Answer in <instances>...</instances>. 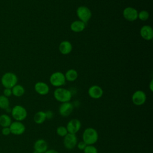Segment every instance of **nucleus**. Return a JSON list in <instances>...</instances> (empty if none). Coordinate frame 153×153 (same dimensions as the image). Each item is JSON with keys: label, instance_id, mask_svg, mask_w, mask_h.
Segmentation results:
<instances>
[{"label": "nucleus", "instance_id": "obj_1", "mask_svg": "<svg viewBox=\"0 0 153 153\" xmlns=\"http://www.w3.org/2000/svg\"><path fill=\"white\" fill-rule=\"evenodd\" d=\"M82 138L87 145H94L98 140L99 134L94 128L87 127L84 130Z\"/></svg>", "mask_w": 153, "mask_h": 153}, {"label": "nucleus", "instance_id": "obj_2", "mask_svg": "<svg viewBox=\"0 0 153 153\" xmlns=\"http://www.w3.org/2000/svg\"><path fill=\"white\" fill-rule=\"evenodd\" d=\"M53 94L55 99L61 103L70 102L72 98L71 91L62 87H57L55 89Z\"/></svg>", "mask_w": 153, "mask_h": 153}, {"label": "nucleus", "instance_id": "obj_3", "mask_svg": "<svg viewBox=\"0 0 153 153\" xmlns=\"http://www.w3.org/2000/svg\"><path fill=\"white\" fill-rule=\"evenodd\" d=\"M11 116L15 121H22L25 120L27 116V110L22 105H16L11 109Z\"/></svg>", "mask_w": 153, "mask_h": 153}, {"label": "nucleus", "instance_id": "obj_4", "mask_svg": "<svg viewBox=\"0 0 153 153\" xmlns=\"http://www.w3.org/2000/svg\"><path fill=\"white\" fill-rule=\"evenodd\" d=\"M17 77L15 74L7 72L1 78V84L5 88H12L17 84Z\"/></svg>", "mask_w": 153, "mask_h": 153}, {"label": "nucleus", "instance_id": "obj_5", "mask_svg": "<svg viewBox=\"0 0 153 153\" xmlns=\"http://www.w3.org/2000/svg\"><path fill=\"white\" fill-rule=\"evenodd\" d=\"M51 84L56 87H60L65 84L66 79L65 75L61 72H56L53 73L50 77Z\"/></svg>", "mask_w": 153, "mask_h": 153}, {"label": "nucleus", "instance_id": "obj_6", "mask_svg": "<svg viewBox=\"0 0 153 153\" xmlns=\"http://www.w3.org/2000/svg\"><path fill=\"white\" fill-rule=\"evenodd\" d=\"M63 143L66 149L69 150L73 149L76 146L78 143V139L76 134L68 133L63 137Z\"/></svg>", "mask_w": 153, "mask_h": 153}, {"label": "nucleus", "instance_id": "obj_7", "mask_svg": "<svg viewBox=\"0 0 153 153\" xmlns=\"http://www.w3.org/2000/svg\"><path fill=\"white\" fill-rule=\"evenodd\" d=\"M76 15L79 20L84 23H87L91 17L90 10L85 6H80L76 10Z\"/></svg>", "mask_w": 153, "mask_h": 153}, {"label": "nucleus", "instance_id": "obj_8", "mask_svg": "<svg viewBox=\"0 0 153 153\" xmlns=\"http://www.w3.org/2000/svg\"><path fill=\"white\" fill-rule=\"evenodd\" d=\"M9 128L11 131V134L16 136L23 134L26 130V127L22 121H14L12 122Z\"/></svg>", "mask_w": 153, "mask_h": 153}, {"label": "nucleus", "instance_id": "obj_9", "mask_svg": "<svg viewBox=\"0 0 153 153\" xmlns=\"http://www.w3.org/2000/svg\"><path fill=\"white\" fill-rule=\"evenodd\" d=\"M146 100V95L142 90H137L132 94L131 101L136 106L143 105Z\"/></svg>", "mask_w": 153, "mask_h": 153}, {"label": "nucleus", "instance_id": "obj_10", "mask_svg": "<svg viewBox=\"0 0 153 153\" xmlns=\"http://www.w3.org/2000/svg\"><path fill=\"white\" fill-rule=\"evenodd\" d=\"M66 127L69 133L76 134L81 129V123L78 119L73 118L68 122Z\"/></svg>", "mask_w": 153, "mask_h": 153}, {"label": "nucleus", "instance_id": "obj_11", "mask_svg": "<svg viewBox=\"0 0 153 153\" xmlns=\"http://www.w3.org/2000/svg\"><path fill=\"white\" fill-rule=\"evenodd\" d=\"M73 110L74 105L70 102L62 103L59 108V114L63 117L69 116L73 112Z\"/></svg>", "mask_w": 153, "mask_h": 153}, {"label": "nucleus", "instance_id": "obj_12", "mask_svg": "<svg viewBox=\"0 0 153 153\" xmlns=\"http://www.w3.org/2000/svg\"><path fill=\"white\" fill-rule=\"evenodd\" d=\"M123 17L129 22H133L137 19L138 12L133 7H126L123 12Z\"/></svg>", "mask_w": 153, "mask_h": 153}, {"label": "nucleus", "instance_id": "obj_13", "mask_svg": "<svg viewBox=\"0 0 153 153\" xmlns=\"http://www.w3.org/2000/svg\"><path fill=\"white\" fill-rule=\"evenodd\" d=\"M48 143L43 139H37L33 144L34 151L37 153H44L48 149Z\"/></svg>", "mask_w": 153, "mask_h": 153}, {"label": "nucleus", "instance_id": "obj_14", "mask_svg": "<svg viewBox=\"0 0 153 153\" xmlns=\"http://www.w3.org/2000/svg\"><path fill=\"white\" fill-rule=\"evenodd\" d=\"M88 94L91 98L94 99H98L103 96V91L100 86L94 85L88 88Z\"/></svg>", "mask_w": 153, "mask_h": 153}, {"label": "nucleus", "instance_id": "obj_15", "mask_svg": "<svg viewBox=\"0 0 153 153\" xmlns=\"http://www.w3.org/2000/svg\"><path fill=\"white\" fill-rule=\"evenodd\" d=\"M140 33L142 38L147 41H149L153 38V30L149 25L143 26L140 29Z\"/></svg>", "mask_w": 153, "mask_h": 153}, {"label": "nucleus", "instance_id": "obj_16", "mask_svg": "<svg viewBox=\"0 0 153 153\" xmlns=\"http://www.w3.org/2000/svg\"><path fill=\"white\" fill-rule=\"evenodd\" d=\"M35 91L40 95H46L49 93L50 88L48 84L44 82H38L35 84Z\"/></svg>", "mask_w": 153, "mask_h": 153}, {"label": "nucleus", "instance_id": "obj_17", "mask_svg": "<svg viewBox=\"0 0 153 153\" xmlns=\"http://www.w3.org/2000/svg\"><path fill=\"white\" fill-rule=\"evenodd\" d=\"M59 49L62 54H68L71 52L72 50V45L70 42L68 41H63L60 42Z\"/></svg>", "mask_w": 153, "mask_h": 153}, {"label": "nucleus", "instance_id": "obj_18", "mask_svg": "<svg viewBox=\"0 0 153 153\" xmlns=\"http://www.w3.org/2000/svg\"><path fill=\"white\" fill-rule=\"evenodd\" d=\"M71 29L74 32H81L85 27V23L81 20H75L71 25Z\"/></svg>", "mask_w": 153, "mask_h": 153}, {"label": "nucleus", "instance_id": "obj_19", "mask_svg": "<svg viewBox=\"0 0 153 153\" xmlns=\"http://www.w3.org/2000/svg\"><path fill=\"white\" fill-rule=\"evenodd\" d=\"M47 120L46 113L45 111H39L36 112L33 116V121L37 124H41Z\"/></svg>", "mask_w": 153, "mask_h": 153}, {"label": "nucleus", "instance_id": "obj_20", "mask_svg": "<svg viewBox=\"0 0 153 153\" xmlns=\"http://www.w3.org/2000/svg\"><path fill=\"white\" fill-rule=\"evenodd\" d=\"M11 123V118L8 114H4L0 115V126L2 127H10Z\"/></svg>", "mask_w": 153, "mask_h": 153}, {"label": "nucleus", "instance_id": "obj_21", "mask_svg": "<svg viewBox=\"0 0 153 153\" xmlns=\"http://www.w3.org/2000/svg\"><path fill=\"white\" fill-rule=\"evenodd\" d=\"M64 75L66 80L68 81H74L78 77V72L74 69H69Z\"/></svg>", "mask_w": 153, "mask_h": 153}, {"label": "nucleus", "instance_id": "obj_22", "mask_svg": "<svg viewBox=\"0 0 153 153\" xmlns=\"http://www.w3.org/2000/svg\"><path fill=\"white\" fill-rule=\"evenodd\" d=\"M12 94H13L16 97H21L22 96L25 92V90L24 87L19 84H16L12 88Z\"/></svg>", "mask_w": 153, "mask_h": 153}, {"label": "nucleus", "instance_id": "obj_23", "mask_svg": "<svg viewBox=\"0 0 153 153\" xmlns=\"http://www.w3.org/2000/svg\"><path fill=\"white\" fill-rule=\"evenodd\" d=\"M10 107V101L8 97L4 95H0V108L6 109Z\"/></svg>", "mask_w": 153, "mask_h": 153}, {"label": "nucleus", "instance_id": "obj_24", "mask_svg": "<svg viewBox=\"0 0 153 153\" xmlns=\"http://www.w3.org/2000/svg\"><path fill=\"white\" fill-rule=\"evenodd\" d=\"M56 133L58 136L64 137L68 133V132L66 127L60 126L56 128Z\"/></svg>", "mask_w": 153, "mask_h": 153}, {"label": "nucleus", "instance_id": "obj_25", "mask_svg": "<svg viewBox=\"0 0 153 153\" xmlns=\"http://www.w3.org/2000/svg\"><path fill=\"white\" fill-rule=\"evenodd\" d=\"M149 16V13L146 10H142L138 13L137 18H139L142 21H145L148 19Z\"/></svg>", "mask_w": 153, "mask_h": 153}, {"label": "nucleus", "instance_id": "obj_26", "mask_svg": "<svg viewBox=\"0 0 153 153\" xmlns=\"http://www.w3.org/2000/svg\"><path fill=\"white\" fill-rule=\"evenodd\" d=\"M83 152L84 153H98V150L94 145H87Z\"/></svg>", "mask_w": 153, "mask_h": 153}, {"label": "nucleus", "instance_id": "obj_27", "mask_svg": "<svg viewBox=\"0 0 153 153\" xmlns=\"http://www.w3.org/2000/svg\"><path fill=\"white\" fill-rule=\"evenodd\" d=\"M86 146H87L86 143L84 141H82H82H79L76 144V146H77L78 149L79 150H81V151H83L85 149V148L86 147Z\"/></svg>", "mask_w": 153, "mask_h": 153}, {"label": "nucleus", "instance_id": "obj_28", "mask_svg": "<svg viewBox=\"0 0 153 153\" xmlns=\"http://www.w3.org/2000/svg\"><path fill=\"white\" fill-rule=\"evenodd\" d=\"M1 133L4 136H8L11 134V131L9 128V127H2V129L1 130Z\"/></svg>", "mask_w": 153, "mask_h": 153}, {"label": "nucleus", "instance_id": "obj_29", "mask_svg": "<svg viewBox=\"0 0 153 153\" xmlns=\"http://www.w3.org/2000/svg\"><path fill=\"white\" fill-rule=\"evenodd\" d=\"M4 96H5L7 97H8L12 95V90L11 88H5L3 91Z\"/></svg>", "mask_w": 153, "mask_h": 153}, {"label": "nucleus", "instance_id": "obj_30", "mask_svg": "<svg viewBox=\"0 0 153 153\" xmlns=\"http://www.w3.org/2000/svg\"><path fill=\"white\" fill-rule=\"evenodd\" d=\"M46 113V116H47V119H51L53 117V113L51 111H48L45 112Z\"/></svg>", "mask_w": 153, "mask_h": 153}, {"label": "nucleus", "instance_id": "obj_31", "mask_svg": "<svg viewBox=\"0 0 153 153\" xmlns=\"http://www.w3.org/2000/svg\"><path fill=\"white\" fill-rule=\"evenodd\" d=\"M44 153H59L57 151L53 149H47Z\"/></svg>", "mask_w": 153, "mask_h": 153}, {"label": "nucleus", "instance_id": "obj_32", "mask_svg": "<svg viewBox=\"0 0 153 153\" xmlns=\"http://www.w3.org/2000/svg\"><path fill=\"white\" fill-rule=\"evenodd\" d=\"M152 85H153V84H152V80H151V82H150V83H149V89H150V90H151V91H152V90H153V86H152Z\"/></svg>", "mask_w": 153, "mask_h": 153}, {"label": "nucleus", "instance_id": "obj_33", "mask_svg": "<svg viewBox=\"0 0 153 153\" xmlns=\"http://www.w3.org/2000/svg\"><path fill=\"white\" fill-rule=\"evenodd\" d=\"M5 111L6 112H7L8 113H11V108H10V107H8V108H7L6 109H5Z\"/></svg>", "mask_w": 153, "mask_h": 153}, {"label": "nucleus", "instance_id": "obj_34", "mask_svg": "<svg viewBox=\"0 0 153 153\" xmlns=\"http://www.w3.org/2000/svg\"><path fill=\"white\" fill-rule=\"evenodd\" d=\"M33 153H37V152H35V151H34Z\"/></svg>", "mask_w": 153, "mask_h": 153}]
</instances>
